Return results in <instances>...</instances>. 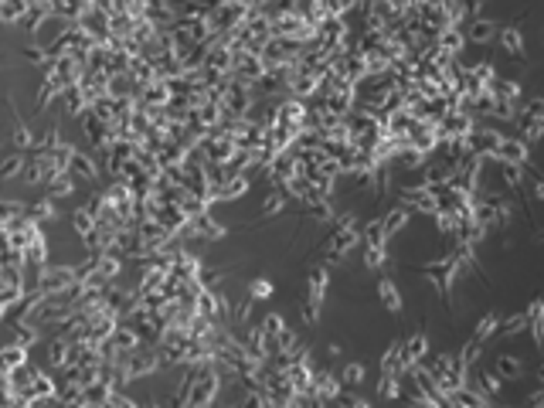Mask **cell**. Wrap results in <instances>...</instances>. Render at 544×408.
<instances>
[{
    "label": "cell",
    "mask_w": 544,
    "mask_h": 408,
    "mask_svg": "<svg viewBox=\"0 0 544 408\" xmlns=\"http://www.w3.org/2000/svg\"><path fill=\"white\" fill-rule=\"evenodd\" d=\"M528 327H530V313H528V310H524V313L507 316V320H500V333H524Z\"/></svg>",
    "instance_id": "2e32d148"
},
{
    "label": "cell",
    "mask_w": 544,
    "mask_h": 408,
    "mask_svg": "<svg viewBox=\"0 0 544 408\" xmlns=\"http://www.w3.org/2000/svg\"><path fill=\"white\" fill-rule=\"evenodd\" d=\"M361 381H364V367H361V364H347L343 375H341V385L343 388H358Z\"/></svg>",
    "instance_id": "d6986e66"
},
{
    "label": "cell",
    "mask_w": 544,
    "mask_h": 408,
    "mask_svg": "<svg viewBox=\"0 0 544 408\" xmlns=\"http://www.w3.org/2000/svg\"><path fill=\"white\" fill-rule=\"evenodd\" d=\"M530 160V143L524 136H503L497 150V163H517V167H528Z\"/></svg>",
    "instance_id": "3957f363"
},
{
    "label": "cell",
    "mask_w": 544,
    "mask_h": 408,
    "mask_svg": "<svg viewBox=\"0 0 544 408\" xmlns=\"http://www.w3.org/2000/svg\"><path fill=\"white\" fill-rule=\"evenodd\" d=\"M341 381H337V377L334 375H326V371H316V375H313V388L310 392L316 394V402H324V398H337V394H341Z\"/></svg>",
    "instance_id": "8992f818"
},
{
    "label": "cell",
    "mask_w": 544,
    "mask_h": 408,
    "mask_svg": "<svg viewBox=\"0 0 544 408\" xmlns=\"http://www.w3.org/2000/svg\"><path fill=\"white\" fill-rule=\"evenodd\" d=\"M378 296H381V303H385V310H391V313L402 310V293H398V286L391 283L388 276L378 279Z\"/></svg>",
    "instance_id": "9c48e42d"
},
{
    "label": "cell",
    "mask_w": 544,
    "mask_h": 408,
    "mask_svg": "<svg viewBox=\"0 0 544 408\" xmlns=\"http://www.w3.org/2000/svg\"><path fill=\"white\" fill-rule=\"evenodd\" d=\"M425 354H429V337H425V333H412L408 340H402V364H405V371L419 367V364L425 361Z\"/></svg>",
    "instance_id": "277c9868"
},
{
    "label": "cell",
    "mask_w": 544,
    "mask_h": 408,
    "mask_svg": "<svg viewBox=\"0 0 544 408\" xmlns=\"http://www.w3.org/2000/svg\"><path fill=\"white\" fill-rule=\"evenodd\" d=\"M480 350H483V340H476V337H473V340H469V344L463 347V350H459V358H463V361H466L469 367H473V364L480 361Z\"/></svg>",
    "instance_id": "44dd1931"
},
{
    "label": "cell",
    "mask_w": 544,
    "mask_h": 408,
    "mask_svg": "<svg viewBox=\"0 0 544 408\" xmlns=\"http://www.w3.org/2000/svg\"><path fill=\"white\" fill-rule=\"evenodd\" d=\"M500 45H503V51H507L511 58H524V34H521L517 24H511V28L500 31Z\"/></svg>",
    "instance_id": "ba28073f"
},
{
    "label": "cell",
    "mask_w": 544,
    "mask_h": 408,
    "mask_svg": "<svg viewBox=\"0 0 544 408\" xmlns=\"http://www.w3.org/2000/svg\"><path fill=\"white\" fill-rule=\"evenodd\" d=\"M500 143H503V133H500V129H494V126H476V129L469 133V150H473L476 157L497 160Z\"/></svg>",
    "instance_id": "7a4b0ae2"
},
{
    "label": "cell",
    "mask_w": 544,
    "mask_h": 408,
    "mask_svg": "<svg viewBox=\"0 0 544 408\" xmlns=\"http://www.w3.org/2000/svg\"><path fill=\"white\" fill-rule=\"evenodd\" d=\"M494 333H500V316H497V313H486V316L480 320V323H476V333H473V337L486 344V340H490Z\"/></svg>",
    "instance_id": "9a60e30c"
},
{
    "label": "cell",
    "mask_w": 544,
    "mask_h": 408,
    "mask_svg": "<svg viewBox=\"0 0 544 408\" xmlns=\"http://www.w3.org/2000/svg\"><path fill=\"white\" fill-rule=\"evenodd\" d=\"M538 381H541V385H544V364H541V367H538Z\"/></svg>",
    "instance_id": "cb8c5ba5"
},
{
    "label": "cell",
    "mask_w": 544,
    "mask_h": 408,
    "mask_svg": "<svg viewBox=\"0 0 544 408\" xmlns=\"http://www.w3.org/2000/svg\"><path fill=\"white\" fill-rule=\"evenodd\" d=\"M381 221H385V232H388V238H391L395 232H402L405 225L412 221V211H408L405 204H398V208H395V211H388V215H385Z\"/></svg>",
    "instance_id": "7c38bea8"
},
{
    "label": "cell",
    "mask_w": 544,
    "mask_h": 408,
    "mask_svg": "<svg viewBox=\"0 0 544 408\" xmlns=\"http://www.w3.org/2000/svg\"><path fill=\"white\" fill-rule=\"evenodd\" d=\"M249 296L252 299H269V296H272V283H269V279H252Z\"/></svg>",
    "instance_id": "7402d4cb"
},
{
    "label": "cell",
    "mask_w": 544,
    "mask_h": 408,
    "mask_svg": "<svg viewBox=\"0 0 544 408\" xmlns=\"http://www.w3.org/2000/svg\"><path fill=\"white\" fill-rule=\"evenodd\" d=\"M31 14V0H4V21L7 24H17Z\"/></svg>",
    "instance_id": "4fadbf2b"
},
{
    "label": "cell",
    "mask_w": 544,
    "mask_h": 408,
    "mask_svg": "<svg viewBox=\"0 0 544 408\" xmlns=\"http://www.w3.org/2000/svg\"><path fill=\"white\" fill-rule=\"evenodd\" d=\"M494 371L507 381V377H521V375H524V364L517 361V358H511V354H500L497 361H494Z\"/></svg>",
    "instance_id": "5bb4252c"
},
{
    "label": "cell",
    "mask_w": 544,
    "mask_h": 408,
    "mask_svg": "<svg viewBox=\"0 0 544 408\" xmlns=\"http://www.w3.org/2000/svg\"><path fill=\"white\" fill-rule=\"evenodd\" d=\"M469 385H473L480 394H486V398H497L500 388H503V377L490 367V371H476V381H469Z\"/></svg>",
    "instance_id": "52a82bcc"
},
{
    "label": "cell",
    "mask_w": 544,
    "mask_h": 408,
    "mask_svg": "<svg viewBox=\"0 0 544 408\" xmlns=\"http://www.w3.org/2000/svg\"><path fill=\"white\" fill-rule=\"evenodd\" d=\"M326 286H330V272H326V266L313 269L310 279H306V323H316V320H320V306H324Z\"/></svg>",
    "instance_id": "6da1fadb"
},
{
    "label": "cell",
    "mask_w": 544,
    "mask_h": 408,
    "mask_svg": "<svg viewBox=\"0 0 544 408\" xmlns=\"http://www.w3.org/2000/svg\"><path fill=\"white\" fill-rule=\"evenodd\" d=\"M11 340H14V344H21V347H31L34 340H38V330H34L28 320H21V323L14 327V337H11Z\"/></svg>",
    "instance_id": "ac0fdd59"
},
{
    "label": "cell",
    "mask_w": 544,
    "mask_h": 408,
    "mask_svg": "<svg viewBox=\"0 0 544 408\" xmlns=\"http://www.w3.org/2000/svg\"><path fill=\"white\" fill-rule=\"evenodd\" d=\"M528 313H530V337H534V344L544 350V299H534L528 306Z\"/></svg>",
    "instance_id": "30bf717a"
},
{
    "label": "cell",
    "mask_w": 544,
    "mask_h": 408,
    "mask_svg": "<svg viewBox=\"0 0 544 408\" xmlns=\"http://www.w3.org/2000/svg\"><path fill=\"white\" fill-rule=\"evenodd\" d=\"M14 173H24L21 157H11V160H7V167H4V177H14Z\"/></svg>",
    "instance_id": "603a6c76"
},
{
    "label": "cell",
    "mask_w": 544,
    "mask_h": 408,
    "mask_svg": "<svg viewBox=\"0 0 544 408\" xmlns=\"http://www.w3.org/2000/svg\"><path fill=\"white\" fill-rule=\"evenodd\" d=\"M68 173H72V177H82V181H95V177H99V167H95V160L92 157H82V154H75V157H72V163H68Z\"/></svg>",
    "instance_id": "8fae6325"
},
{
    "label": "cell",
    "mask_w": 544,
    "mask_h": 408,
    "mask_svg": "<svg viewBox=\"0 0 544 408\" xmlns=\"http://www.w3.org/2000/svg\"><path fill=\"white\" fill-rule=\"evenodd\" d=\"M466 41H473V45H486V41H494L497 38V21H486V17H476V21H469L466 28Z\"/></svg>",
    "instance_id": "5b68a950"
},
{
    "label": "cell",
    "mask_w": 544,
    "mask_h": 408,
    "mask_svg": "<svg viewBox=\"0 0 544 408\" xmlns=\"http://www.w3.org/2000/svg\"><path fill=\"white\" fill-rule=\"evenodd\" d=\"M282 204H286V190H282V188L272 190V194H269V198L262 201V215H279Z\"/></svg>",
    "instance_id": "ffe728a7"
},
{
    "label": "cell",
    "mask_w": 544,
    "mask_h": 408,
    "mask_svg": "<svg viewBox=\"0 0 544 408\" xmlns=\"http://www.w3.org/2000/svg\"><path fill=\"white\" fill-rule=\"evenodd\" d=\"M388 262V245H364V266L381 269Z\"/></svg>",
    "instance_id": "e0dca14e"
}]
</instances>
